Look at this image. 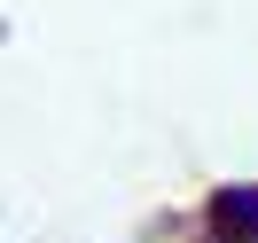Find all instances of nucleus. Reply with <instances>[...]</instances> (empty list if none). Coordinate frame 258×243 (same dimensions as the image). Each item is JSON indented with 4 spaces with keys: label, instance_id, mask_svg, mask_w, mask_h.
Segmentation results:
<instances>
[{
    "label": "nucleus",
    "instance_id": "1",
    "mask_svg": "<svg viewBox=\"0 0 258 243\" xmlns=\"http://www.w3.org/2000/svg\"><path fill=\"white\" fill-rule=\"evenodd\" d=\"M211 235L219 243H250L258 235V188H219L211 196Z\"/></svg>",
    "mask_w": 258,
    "mask_h": 243
}]
</instances>
